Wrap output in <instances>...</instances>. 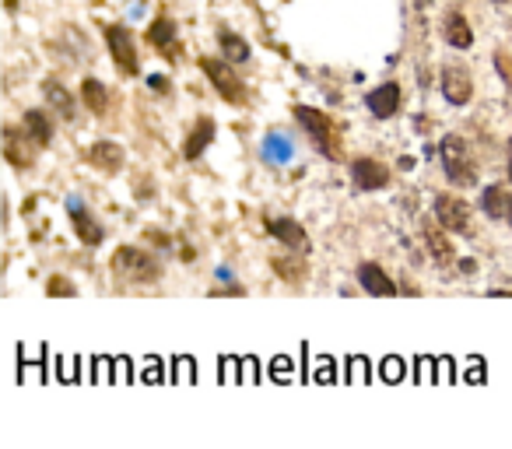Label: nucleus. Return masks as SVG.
Listing matches in <instances>:
<instances>
[{
    "label": "nucleus",
    "instance_id": "nucleus-1",
    "mask_svg": "<svg viewBox=\"0 0 512 449\" xmlns=\"http://www.w3.org/2000/svg\"><path fill=\"white\" fill-rule=\"evenodd\" d=\"M292 116L299 120V127L309 134V141H313V148L320 151L327 162H341L344 158V141H341V130H337L334 116H327L323 109L316 106H292Z\"/></svg>",
    "mask_w": 512,
    "mask_h": 449
},
{
    "label": "nucleus",
    "instance_id": "nucleus-2",
    "mask_svg": "<svg viewBox=\"0 0 512 449\" xmlns=\"http://www.w3.org/2000/svg\"><path fill=\"white\" fill-rule=\"evenodd\" d=\"M109 271L123 285H155L162 278V264L155 253L141 250V246H120L109 260Z\"/></svg>",
    "mask_w": 512,
    "mask_h": 449
},
{
    "label": "nucleus",
    "instance_id": "nucleus-3",
    "mask_svg": "<svg viewBox=\"0 0 512 449\" xmlns=\"http://www.w3.org/2000/svg\"><path fill=\"white\" fill-rule=\"evenodd\" d=\"M439 155H442V169H446V179H449V183H453V186H460V190H467V186H474V183H477V162H474V151H470V144L463 141L460 134L442 137Z\"/></svg>",
    "mask_w": 512,
    "mask_h": 449
},
{
    "label": "nucleus",
    "instance_id": "nucleus-4",
    "mask_svg": "<svg viewBox=\"0 0 512 449\" xmlns=\"http://www.w3.org/2000/svg\"><path fill=\"white\" fill-rule=\"evenodd\" d=\"M197 64H200V71L207 74L211 88L218 92V99H225L228 106H246L249 88H246V81L235 74V64H228L225 57H200Z\"/></svg>",
    "mask_w": 512,
    "mask_h": 449
},
{
    "label": "nucleus",
    "instance_id": "nucleus-5",
    "mask_svg": "<svg viewBox=\"0 0 512 449\" xmlns=\"http://www.w3.org/2000/svg\"><path fill=\"white\" fill-rule=\"evenodd\" d=\"M435 218H439L442 229H449L453 236H474V211L463 197L456 193H439L435 197Z\"/></svg>",
    "mask_w": 512,
    "mask_h": 449
},
{
    "label": "nucleus",
    "instance_id": "nucleus-6",
    "mask_svg": "<svg viewBox=\"0 0 512 449\" xmlns=\"http://www.w3.org/2000/svg\"><path fill=\"white\" fill-rule=\"evenodd\" d=\"M106 46H109V53H113V64L123 78H137V74H141V57H137L134 32H130L127 25H109Z\"/></svg>",
    "mask_w": 512,
    "mask_h": 449
},
{
    "label": "nucleus",
    "instance_id": "nucleus-7",
    "mask_svg": "<svg viewBox=\"0 0 512 449\" xmlns=\"http://www.w3.org/2000/svg\"><path fill=\"white\" fill-rule=\"evenodd\" d=\"M36 151H43V148L32 141L29 130L15 127V123L4 127V158H8L11 169H32V165H36Z\"/></svg>",
    "mask_w": 512,
    "mask_h": 449
},
{
    "label": "nucleus",
    "instance_id": "nucleus-8",
    "mask_svg": "<svg viewBox=\"0 0 512 449\" xmlns=\"http://www.w3.org/2000/svg\"><path fill=\"white\" fill-rule=\"evenodd\" d=\"M393 179V169L379 158H355L351 162V183H355L358 193H376L386 190Z\"/></svg>",
    "mask_w": 512,
    "mask_h": 449
},
{
    "label": "nucleus",
    "instance_id": "nucleus-9",
    "mask_svg": "<svg viewBox=\"0 0 512 449\" xmlns=\"http://www.w3.org/2000/svg\"><path fill=\"white\" fill-rule=\"evenodd\" d=\"M144 39H148V46L158 53V57H165V60H179V57H183V43H179V29H176V22H172L169 15H158L155 22L148 25V32H144Z\"/></svg>",
    "mask_w": 512,
    "mask_h": 449
},
{
    "label": "nucleus",
    "instance_id": "nucleus-10",
    "mask_svg": "<svg viewBox=\"0 0 512 449\" xmlns=\"http://www.w3.org/2000/svg\"><path fill=\"white\" fill-rule=\"evenodd\" d=\"M453 232L449 229H442L439 225V218H421V239H425V250H428V257L435 260V264H453L456 260V250H453Z\"/></svg>",
    "mask_w": 512,
    "mask_h": 449
},
{
    "label": "nucleus",
    "instance_id": "nucleus-11",
    "mask_svg": "<svg viewBox=\"0 0 512 449\" xmlns=\"http://www.w3.org/2000/svg\"><path fill=\"white\" fill-rule=\"evenodd\" d=\"M67 214H71V225H74V236L81 239L85 246H102L106 243V229H102V221L81 204L78 197L67 200Z\"/></svg>",
    "mask_w": 512,
    "mask_h": 449
},
{
    "label": "nucleus",
    "instance_id": "nucleus-12",
    "mask_svg": "<svg viewBox=\"0 0 512 449\" xmlns=\"http://www.w3.org/2000/svg\"><path fill=\"white\" fill-rule=\"evenodd\" d=\"M439 88L449 106H467V102L474 99V78H470V71L460 64H449L446 71H442Z\"/></svg>",
    "mask_w": 512,
    "mask_h": 449
},
{
    "label": "nucleus",
    "instance_id": "nucleus-13",
    "mask_svg": "<svg viewBox=\"0 0 512 449\" xmlns=\"http://www.w3.org/2000/svg\"><path fill=\"white\" fill-rule=\"evenodd\" d=\"M271 267L285 285H302L309 278V260L302 250H285V253H274Z\"/></svg>",
    "mask_w": 512,
    "mask_h": 449
},
{
    "label": "nucleus",
    "instance_id": "nucleus-14",
    "mask_svg": "<svg viewBox=\"0 0 512 449\" xmlns=\"http://www.w3.org/2000/svg\"><path fill=\"white\" fill-rule=\"evenodd\" d=\"M264 225H267V232H271V236L278 239L281 246H285V250L309 253V236H306V229H302L295 218H267Z\"/></svg>",
    "mask_w": 512,
    "mask_h": 449
},
{
    "label": "nucleus",
    "instance_id": "nucleus-15",
    "mask_svg": "<svg viewBox=\"0 0 512 449\" xmlns=\"http://www.w3.org/2000/svg\"><path fill=\"white\" fill-rule=\"evenodd\" d=\"M365 106H369V113L376 116V120H390L400 109V85L397 81H383V85L365 95Z\"/></svg>",
    "mask_w": 512,
    "mask_h": 449
},
{
    "label": "nucleus",
    "instance_id": "nucleus-16",
    "mask_svg": "<svg viewBox=\"0 0 512 449\" xmlns=\"http://www.w3.org/2000/svg\"><path fill=\"white\" fill-rule=\"evenodd\" d=\"M358 285H362L369 295H376V299H393V295L400 292L397 281H393L379 264H358Z\"/></svg>",
    "mask_w": 512,
    "mask_h": 449
},
{
    "label": "nucleus",
    "instance_id": "nucleus-17",
    "mask_svg": "<svg viewBox=\"0 0 512 449\" xmlns=\"http://www.w3.org/2000/svg\"><path fill=\"white\" fill-rule=\"evenodd\" d=\"M88 165H95L99 172H120L123 169V162H127V151H123V144H116V141H95L92 148H88Z\"/></svg>",
    "mask_w": 512,
    "mask_h": 449
},
{
    "label": "nucleus",
    "instance_id": "nucleus-18",
    "mask_svg": "<svg viewBox=\"0 0 512 449\" xmlns=\"http://www.w3.org/2000/svg\"><path fill=\"white\" fill-rule=\"evenodd\" d=\"M214 134H218V127H214L211 116H200V120L193 123L190 134H186V144H183V158H186V162H197V158L204 155L207 148H211Z\"/></svg>",
    "mask_w": 512,
    "mask_h": 449
},
{
    "label": "nucleus",
    "instance_id": "nucleus-19",
    "mask_svg": "<svg viewBox=\"0 0 512 449\" xmlns=\"http://www.w3.org/2000/svg\"><path fill=\"white\" fill-rule=\"evenodd\" d=\"M509 207H512V193L505 190V183H491V186H484V190H481L484 218H491V221L509 218Z\"/></svg>",
    "mask_w": 512,
    "mask_h": 449
},
{
    "label": "nucleus",
    "instance_id": "nucleus-20",
    "mask_svg": "<svg viewBox=\"0 0 512 449\" xmlns=\"http://www.w3.org/2000/svg\"><path fill=\"white\" fill-rule=\"evenodd\" d=\"M218 50H221V57L228 60V64H249V57H253V50H249V43L239 36V32H232V29H218Z\"/></svg>",
    "mask_w": 512,
    "mask_h": 449
},
{
    "label": "nucleus",
    "instance_id": "nucleus-21",
    "mask_svg": "<svg viewBox=\"0 0 512 449\" xmlns=\"http://www.w3.org/2000/svg\"><path fill=\"white\" fill-rule=\"evenodd\" d=\"M81 102L92 116H106L109 113V88L99 78H85L81 81Z\"/></svg>",
    "mask_w": 512,
    "mask_h": 449
},
{
    "label": "nucleus",
    "instance_id": "nucleus-22",
    "mask_svg": "<svg viewBox=\"0 0 512 449\" xmlns=\"http://www.w3.org/2000/svg\"><path fill=\"white\" fill-rule=\"evenodd\" d=\"M43 95H46V106L57 109L60 120H74V99L57 78H46L43 81Z\"/></svg>",
    "mask_w": 512,
    "mask_h": 449
},
{
    "label": "nucleus",
    "instance_id": "nucleus-23",
    "mask_svg": "<svg viewBox=\"0 0 512 449\" xmlns=\"http://www.w3.org/2000/svg\"><path fill=\"white\" fill-rule=\"evenodd\" d=\"M442 36L453 50H470L474 46V32H470V22L463 15H449L446 25H442Z\"/></svg>",
    "mask_w": 512,
    "mask_h": 449
},
{
    "label": "nucleus",
    "instance_id": "nucleus-24",
    "mask_svg": "<svg viewBox=\"0 0 512 449\" xmlns=\"http://www.w3.org/2000/svg\"><path fill=\"white\" fill-rule=\"evenodd\" d=\"M22 127L29 130V137L39 144V148H46V144L53 141V120L43 113V109H29V113L22 116Z\"/></svg>",
    "mask_w": 512,
    "mask_h": 449
},
{
    "label": "nucleus",
    "instance_id": "nucleus-25",
    "mask_svg": "<svg viewBox=\"0 0 512 449\" xmlns=\"http://www.w3.org/2000/svg\"><path fill=\"white\" fill-rule=\"evenodd\" d=\"M495 67H498V74H502V81H505V88L512 92V57L505 50H498L495 53Z\"/></svg>",
    "mask_w": 512,
    "mask_h": 449
},
{
    "label": "nucleus",
    "instance_id": "nucleus-26",
    "mask_svg": "<svg viewBox=\"0 0 512 449\" xmlns=\"http://www.w3.org/2000/svg\"><path fill=\"white\" fill-rule=\"evenodd\" d=\"M46 295H67V299H71V295H78V288H74L67 278H50V285H46Z\"/></svg>",
    "mask_w": 512,
    "mask_h": 449
},
{
    "label": "nucleus",
    "instance_id": "nucleus-27",
    "mask_svg": "<svg viewBox=\"0 0 512 449\" xmlns=\"http://www.w3.org/2000/svg\"><path fill=\"white\" fill-rule=\"evenodd\" d=\"M148 85H151V88H155V92H158V95H165V92H169V88H172V85H169V81H165V78H162V74H155V78H148Z\"/></svg>",
    "mask_w": 512,
    "mask_h": 449
},
{
    "label": "nucleus",
    "instance_id": "nucleus-28",
    "mask_svg": "<svg viewBox=\"0 0 512 449\" xmlns=\"http://www.w3.org/2000/svg\"><path fill=\"white\" fill-rule=\"evenodd\" d=\"M509 179H512V137H509Z\"/></svg>",
    "mask_w": 512,
    "mask_h": 449
},
{
    "label": "nucleus",
    "instance_id": "nucleus-29",
    "mask_svg": "<svg viewBox=\"0 0 512 449\" xmlns=\"http://www.w3.org/2000/svg\"><path fill=\"white\" fill-rule=\"evenodd\" d=\"M509 221H512V207H509Z\"/></svg>",
    "mask_w": 512,
    "mask_h": 449
},
{
    "label": "nucleus",
    "instance_id": "nucleus-30",
    "mask_svg": "<svg viewBox=\"0 0 512 449\" xmlns=\"http://www.w3.org/2000/svg\"><path fill=\"white\" fill-rule=\"evenodd\" d=\"M495 4H505V0H495Z\"/></svg>",
    "mask_w": 512,
    "mask_h": 449
}]
</instances>
